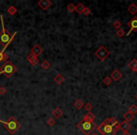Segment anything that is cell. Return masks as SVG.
Wrapping results in <instances>:
<instances>
[{"label":"cell","instance_id":"cell-1","mask_svg":"<svg viewBox=\"0 0 137 135\" xmlns=\"http://www.w3.org/2000/svg\"><path fill=\"white\" fill-rule=\"evenodd\" d=\"M0 18H1V24H2V32L0 33V43L3 44L4 46L7 45V44H10L11 41L13 39L17 32H15L13 35L11 36L10 33L7 32V30L5 29V25H4V21H3V16L0 15Z\"/></svg>","mask_w":137,"mask_h":135},{"label":"cell","instance_id":"cell-2","mask_svg":"<svg viewBox=\"0 0 137 135\" xmlns=\"http://www.w3.org/2000/svg\"><path fill=\"white\" fill-rule=\"evenodd\" d=\"M0 122L3 123L4 126H5V128H6L9 132H11V133H14V132L17 131L19 129V128L21 127V124H20L13 116H11V117L9 119V121L0 120Z\"/></svg>","mask_w":137,"mask_h":135},{"label":"cell","instance_id":"cell-3","mask_svg":"<svg viewBox=\"0 0 137 135\" xmlns=\"http://www.w3.org/2000/svg\"><path fill=\"white\" fill-rule=\"evenodd\" d=\"M77 128H79L80 130L83 132L84 134L89 135L95 128H97V125L95 122H87V121L82 120L77 125Z\"/></svg>","mask_w":137,"mask_h":135},{"label":"cell","instance_id":"cell-4","mask_svg":"<svg viewBox=\"0 0 137 135\" xmlns=\"http://www.w3.org/2000/svg\"><path fill=\"white\" fill-rule=\"evenodd\" d=\"M16 71H17V68L15 67L11 61L7 60L6 61V63L1 67L0 74H5L6 75V77L10 78V77H11V76L16 72Z\"/></svg>","mask_w":137,"mask_h":135},{"label":"cell","instance_id":"cell-5","mask_svg":"<svg viewBox=\"0 0 137 135\" xmlns=\"http://www.w3.org/2000/svg\"><path fill=\"white\" fill-rule=\"evenodd\" d=\"M95 54H96V56H97L101 61H104L105 58L110 54V52H109L104 46H101L96 52H95Z\"/></svg>","mask_w":137,"mask_h":135},{"label":"cell","instance_id":"cell-6","mask_svg":"<svg viewBox=\"0 0 137 135\" xmlns=\"http://www.w3.org/2000/svg\"><path fill=\"white\" fill-rule=\"evenodd\" d=\"M128 25L130 26V30L129 31V33H128V35H129L131 31L136 32L137 31V17H133L131 20H130V22L128 23Z\"/></svg>","mask_w":137,"mask_h":135},{"label":"cell","instance_id":"cell-7","mask_svg":"<svg viewBox=\"0 0 137 135\" xmlns=\"http://www.w3.org/2000/svg\"><path fill=\"white\" fill-rule=\"evenodd\" d=\"M38 6L40 8H41L43 11H46L48 8L51 7V5H52V3H51L49 0H40V1H39L38 2Z\"/></svg>","mask_w":137,"mask_h":135},{"label":"cell","instance_id":"cell-8","mask_svg":"<svg viewBox=\"0 0 137 135\" xmlns=\"http://www.w3.org/2000/svg\"><path fill=\"white\" fill-rule=\"evenodd\" d=\"M130 128V125L129 122L123 121L121 123H119V129H121L123 132H128V130Z\"/></svg>","mask_w":137,"mask_h":135},{"label":"cell","instance_id":"cell-9","mask_svg":"<svg viewBox=\"0 0 137 135\" xmlns=\"http://www.w3.org/2000/svg\"><path fill=\"white\" fill-rule=\"evenodd\" d=\"M42 51H43V49H42L40 46H39V45H35V46L31 49V53H33L35 56L38 57L40 53H42Z\"/></svg>","mask_w":137,"mask_h":135},{"label":"cell","instance_id":"cell-10","mask_svg":"<svg viewBox=\"0 0 137 135\" xmlns=\"http://www.w3.org/2000/svg\"><path fill=\"white\" fill-rule=\"evenodd\" d=\"M111 77H112L113 80H115V81H118V80H120L121 77H122V73H121L119 71H117V70H115V71H114L112 72Z\"/></svg>","mask_w":137,"mask_h":135},{"label":"cell","instance_id":"cell-11","mask_svg":"<svg viewBox=\"0 0 137 135\" xmlns=\"http://www.w3.org/2000/svg\"><path fill=\"white\" fill-rule=\"evenodd\" d=\"M8 45H9V44L5 45L3 49H2V50H0V63H1V62H3V61H7L8 60L7 53H4V52H5V50H6V48H7Z\"/></svg>","mask_w":137,"mask_h":135},{"label":"cell","instance_id":"cell-12","mask_svg":"<svg viewBox=\"0 0 137 135\" xmlns=\"http://www.w3.org/2000/svg\"><path fill=\"white\" fill-rule=\"evenodd\" d=\"M94 120H95V115L90 112H88L83 118V121H87V122H94Z\"/></svg>","mask_w":137,"mask_h":135},{"label":"cell","instance_id":"cell-13","mask_svg":"<svg viewBox=\"0 0 137 135\" xmlns=\"http://www.w3.org/2000/svg\"><path fill=\"white\" fill-rule=\"evenodd\" d=\"M128 67L130 68L133 72H136L137 73V59H132V60L128 64Z\"/></svg>","mask_w":137,"mask_h":135},{"label":"cell","instance_id":"cell-14","mask_svg":"<svg viewBox=\"0 0 137 135\" xmlns=\"http://www.w3.org/2000/svg\"><path fill=\"white\" fill-rule=\"evenodd\" d=\"M52 114H53V115L55 118H60L62 116V114H63V112H62V110L60 108H55L54 110H53Z\"/></svg>","mask_w":137,"mask_h":135},{"label":"cell","instance_id":"cell-15","mask_svg":"<svg viewBox=\"0 0 137 135\" xmlns=\"http://www.w3.org/2000/svg\"><path fill=\"white\" fill-rule=\"evenodd\" d=\"M54 81L56 84H58V85H61L62 83L65 82V78H64V76L61 74H56L55 75V77L54 78Z\"/></svg>","mask_w":137,"mask_h":135},{"label":"cell","instance_id":"cell-16","mask_svg":"<svg viewBox=\"0 0 137 135\" xmlns=\"http://www.w3.org/2000/svg\"><path fill=\"white\" fill-rule=\"evenodd\" d=\"M128 11H129V12H130V14H136L137 13V6L135 5V4H131V5H130V7L128 8Z\"/></svg>","mask_w":137,"mask_h":135},{"label":"cell","instance_id":"cell-17","mask_svg":"<svg viewBox=\"0 0 137 135\" xmlns=\"http://www.w3.org/2000/svg\"><path fill=\"white\" fill-rule=\"evenodd\" d=\"M133 118L134 115L130 114V112H127L126 114H124V121H126V122H130V121L133 120Z\"/></svg>","mask_w":137,"mask_h":135},{"label":"cell","instance_id":"cell-18","mask_svg":"<svg viewBox=\"0 0 137 135\" xmlns=\"http://www.w3.org/2000/svg\"><path fill=\"white\" fill-rule=\"evenodd\" d=\"M74 106H75L76 109L80 110V109H82V108L85 106V104H84L83 100H76L75 102H74Z\"/></svg>","mask_w":137,"mask_h":135},{"label":"cell","instance_id":"cell-19","mask_svg":"<svg viewBox=\"0 0 137 135\" xmlns=\"http://www.w3.org/2000/svg\"><path fill=\"white\" fill-rule=\"evenodd\" d=\"M128 112H130L131 114H137V106L135 105V104H132V105H130V107H129V111Z\"/></svg>","mask_w":137,"mask_h":135},{"label":"cell","instance_id":"cell-20","mask_svg":"<svg viewBox=\"0 0 137 135\" xmlns=\"http://www.w3.org/2000/svg\"><path fill=\"white\" fill-rule=\"evenodd\" d=\"M84 10H85V7H84L83 4L79 3L77 6H75V11L78 12V13H83Z\"/></svg>","mask_w":137,"mask_h":135},{"label":"cell","instance_id":"cell-21","mask_svg":"<svg viewBox=\"0 0 137 135\" xmlns=\"http://www.w3.org/2000/svg\"><path fill=\"white\" fill-rule=\"evenodd\" d=\"M97 129L98 131L100 132L101 134H104V129H105V124L104 123H102V124H101L100 126H97Z\"/></svg>","mask_w":137,"mask_h":135},{"label":"cell","instance_id":"cell-22","mask_svg":"<svg viewBox=\"0 0 137 135\" xmlns=\"http://www.w3.org/2000/svg\"><path fill=\"white\" fill-rule=\"evenodd\" d=\"M8 12L10 15H14L16 12H17V9L14 7V6H11V7L8 9Z\"/></svg>","mask_w":137,"mask_h":135},{"label":"cell","instance_id":"cell-23","mask_svg":"<svg viewBox=\"0 0 137 135\" xmlns=\"http://www.w3.org/2000/svg\"><path fill=\"white\" fill-rule=\"evenodd\" d=\"M41 68L43 69V70H49L51 68V64L50 62H48L47 60H44L42 63H41Z\"/></svg>","mask_w":137,"mask_h":135},{"label":"cell","instance_id":"cell-24","mask_svg":"<svg viewBox=\"0 0 137 135\" xmlns=\"http://www.w3.org/2000/svg\"><path fill=\"white\" fill-rule=\"evenodd\" d=\"M103 83H104L105 85L109 86V85L112 84V79L110 78L109 76H106V77H104V78H103Z\"/></svg>","mask_w":137,"mask_h":135},{"label":"cell","instance_id":"cell-25","mask_svg":"<svg viewBox=\"0 0 137 135\" xmlns=\"http://www.w3.org/2000/svg\"><path fill=\"white\" fill-rule=\"evenodd\" d=\"M116 35H117V37H119V38H122L123 36L125 35V31H124L122 28H119L118 30L116 31Z\"/></svg>","mask_w":137,"mask_h":135},{"label":"cell","instance_id":"cell-26","mask_svg":"<svg viewBox=\"0 0 137 135\" xmlns=\"http://www.w3.org/2000/svg\"><path fill=\"white\" fill-rule=\"evenodd\" d=\"M84 107H85V109H86L87 112H90V111L93 109V105H92L91 103H89V102L87 103V104H86V105H85Z\"/></svg>","mask_w":137,"mask_h":135},{"label":"cell","instance_id":"cell-27","mask_svg":"<svg viewBox=\"0 0 137 135\" xmlns=\"http://www.w3.org/2000/svg\"><path fill=\"white\" fill-rule=\"evenodd\" d=\"M121 23L119 21H115V23H114V27H115L116 30H118L119 28H121Z\"/></svg>","mask_w":137,"mask_h":135},{"label":"cell","instance_id":"cell-28","mask_svg":"<svg viewBox=\"0 0 137 135\" xmlns=\"http://www.w3.org/2000/svg\"><path fill=\"white\" fill-rule=\"evenodd\" d=\"M47 124L52 127V126H54V125L55 124V120H54V118H52V117L49 118V119L47 120Z\"/></svg>","mask_w":137,"mask_h":135},{"label":"cell","instance_id":"cell-29","mask_svg":"<svg viewBox=\"0 0 137 135\" xmlns=\"http://www.w3.org/2000/svg\"><path fill=\"white\" fill-rule=\"evenodd\" d=\"M68 11H70V12H73V11H75V6H74L73 4H68Z\"/></svg>","mask_w":137,"mask_h":135},{"label":"cell","instance_id":"cell-30","mask_svg":"<svg viewBox=\"0 0 137 135\" xmlns=\"http://www.w3.org/2000/svg\"><path fill=\"white\" fill-rule=\"evenodd\" d=\"M83 13L85 15H90L91 14V11L89 8H85V10H84Z\"/></svg>","mask_w":137,"mask_h":135},{"label":"cell","instance_id":"cell-31","mask_svg":"<svg viewBox=\"0 0 137 135\" xmlns=\"http://www.w3.org/2000/svg\"><path fill=\"white\" fill-rule=\"evenodd\" d=\"M36 57L37 56H35V55H34L33 53H30V54H28V55H27V60H28L29 62H31V61L34 60V59H35Z\"/></svg>","mask_w":137,"mask_h":135},{"label":"cell","instance_id":"cell-32","mask_svg":"<svg viewBox=\"0 0 137 135\" xmlns=\"http://www.w3.org/2000/svg\"><path fill=\"white\" fill-rule=\"evenodd\" d=\"M30 64L32 65V66H37V65L39 64V58H38V57H36L34 60L30 62Z\"/></svg>","mask_w":137,"mask_h":135},{"label":"cell","instance_id":"cell-33","mask_svg":"<svg viewBox=\"0 0 137 135\" xmlns=\"http://www.w3.org/2000/svg\"><path fill=\"white\" fill-rule=\"evenodd\" d=\"M6 92H7V90H6V88L5 87H0V95H5L6 94Z\"/></svg>","mask_w":137,"mask_h":135},{"label":"cell","instance_id":"cell-34","mask_svg":"<svg viewBox=\"0 0 137 135\" xmlns=\"http://www.w3.org/2000/svg\"><path fill=\"white\" fill-rule=\"evenodd\" d=\"M89 135H99V133H98V132H96V131H92Z\"/></svg>","mask_w":137,"mask_h":135},{"label":"cell","instance_id":"cell-35","mask_svg":"<svg viewBox=\"0 0 137 135\" xmlns=\"http://www.w3.org/2000/svg\"><path fill=\"white\" fill-rule=\"evenodd\" d=\"M122 135H131L130 133H129V132H123Z\"/></svg>","mask_w":137,"mask_h":135},{"label":"cell","instance_id":"cell-36","mask_svg":"<svg viewBox=\"0 0 137 135\" xmlns=\"http://www.w3.org/2000/svg\"><path fill=\"white\" fill-rule=\"evenodd\" d=\"M136 100H137V95H136Z\"/></svg>","mask_w":137,"mask_h":135},{"label":"cell","instance_id":"cell-37","mask_svg":"<svg viewBox=\"0 0 137 135\" xmlns=\"http://www.w3.org/2000/svg\"><path fill=\"white\" fill-rule=\"evenodd\" d=\"M136 132H137V128H136Z\"/></svg>","mask_w":137,"mask_h":135}]
</instances>
